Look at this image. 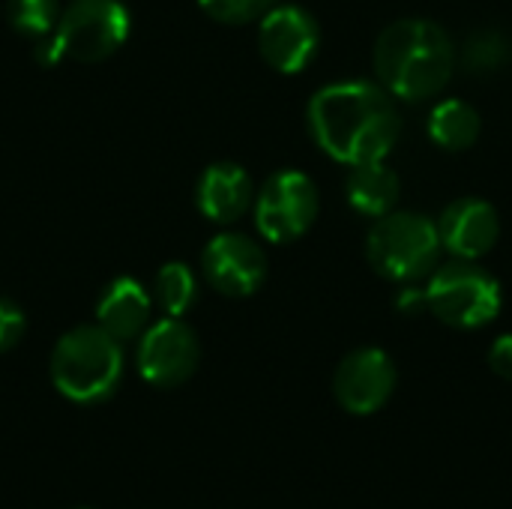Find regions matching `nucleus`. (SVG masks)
Segmentation results:
<instances>
[{
  "label": "nucleus",
  "mask_w": 512,
  "mask_h": 509,
  "mask_svg": "<svg viewBox=\"0 0 512 509\" xmlns=\"http://www.w3.org/2000/svg\"><path fill=\"white\" fill-rule=\"evenodd\" d=\"M309 135L342 165L387 159L402 135L393 96L372 81H336L309 99Z\"/></svg>",
  "instance_id": "1"
},
{
  "label": "nucleus",
  "mask_w": 512,
  "mask_h": 509,
  "mask_svg": "<svg viewBox=\"0 0 512 509\" xmlns=\"http://www.w3.org/2000/svg\"><path fill=\"white\" fill-rule=\"evenodd\" d=\"M456 45L450 33L429 18H399L375 42L372 66L378 84L405 102L438 96L456 72Z\"/></svg>",
  "instance_id": "2"
},
{
  "label": "nucleus",
  "mask_w": 512,
  "mask_h": 509,
  "mask_svg": "<svg viewBox=\"0 0 512 509\" xmlns=\"http://www.w3.org/2000/svg\"><path fill=\"white\" fill-rule=\"evenodd\" d=\"M48 369L60 396L75 405H99L123 381V348L99 324H81L57 339Z\"/></svg>",
  "instance_id": "3"
},
{
  "label": "nucleus",
  "mask_w": 512,
  "mask_h": 509,
  "mask_svg": "<svg viewBox=\"0 0 512 509\" xmlns=\"http://www.w3.org/2000/svg\"><path fill=\"white\" fill-rule=\"evenodd\" d=\"M132 27L129 9L120 0H72L60 9L51 36L36 42L39 66H57L60 60L99 63L108 60L126 42Z\"/></svg>",
  "instance_id": "4"
},
{
  "label": "nucleus",
  "mask_w": 512,
  "mask_h": 509,
  "mask_svg": "<svg viewBox=\"0 0 512 509\" xmlns=\"http://www.w3.org/2000/svg\"><path fill=\"white\" fill-rule=\"evenodd\" d=\"M441 237L435 219L411 210H393L369 228L366 258L390 282H423L441 264Z\"/></svg>",
  "instance_id": "5"
},
{
  "label": "nucleus",
  "mask_w": 512,
  "mask_h": 509,
  "mask_svg": "<svg viewBox=\"0 0 512 509\" xmlns=\"http://www.w3.org/2000/svg\"><path fill=\"white\" fill-rule=\"evenodd\" d=\"M501 282L480 261L453 258L426 282V309L453 330H483L501 315Z\"/></svg>",
  "instance_id": "6"
},
{
  "label": "nucleus",
  "mask_w": 512,
  "mask_h": 509,
  "mask_svg": "<svg viewBox=\"0 0 512 509\" xmlns=\"http://www.w3.org/2000/svg\"><path fill=\"white\" fill-rule=\"evenodd\" d=\"M318 207L321 198L315 180L297 168H282L255 192V228L270 243H294L315 225Z\"/></svg>",
  "instance_id": "7"
},
{
  "label": "nucleus",
  "mask_w": 512,
  "mask_h": 509,
  "mask_svg": "<svg viewBox=\"0 0 512 509\" xmlns=\"http://www.w3.org/2000/svg\"><path fill=\"white\" fill-rule=\"evenodd\" d=\"M201 363V342L180 318H162L141 333L138 372L150 387L174 390L186 384Z\"/></svg>",
  "instance_id": "8"
},
{
  "label": "nucleus",
  "mask_w": 512,
  "mask_h": 509,
  "mask_svg": "<svg viewBox=\"0 0 512 509\" xmlns=\"http://www.w3.org/2000/svg\"><path fill=\"white\" fill-rule=\"evenodd\" d=\"M258 48L270 69L297 75L315 60L321 48L318 18L297 3H276L258 21Z\"/></svg>",
  "instance_id": "9"
},
{
  "label": "nucleus",
  "mask_w": 512,
  "mask_h": 509,
  "mask_svg": "<svg viewBox=\"0 0 512 509\" xmlns=\"http://www.w3.org/2000/svg\"><path fill=\"white\" fill-rule=\"evenodd\" d=\"M396 381H399V372L387 351L357 348L336 366L333 396L348 414L369 417V414H378L390 402Z\"/></svg>",
  "instance_id": "10"
},
{
  "label": "nucleus",
  "mask_w": 512,
  "mask_h": 509,
  "mask_svg": "<svg viewBox=\"0 0 512 509\" xmlns=\"http://www.w3.org/2000/svg\"><path fill=\"white\" fill-rule=\"evenodd\" d=\"M201 270L219 294L252 297L267 279V255L252 237L225 231L204 246Z\"/></svg>",
  "instance_id": "11"
},
{
  "label": "nucleus",
  "mask_w": 512,
  "mask_h": 509,
  "mask_svg": "<svg viewBox=\"0 0 512 509\" xmlns=\"http://www.w3.org/2000/svg\"><path fill=\"white\" fill-rule=\"evenodd\" d=\"M435 225H438L441 249H447L453 258H462V261L486 258L501 237L498 210L489 201L474 198V195L450 201Z\"/></svg>",
  "instance_id": "12"
},
{
  "label": "nucleus",
  "mask_w": 512,
  "mask_h": 509,
  "mask_svg": "<svg viewBox=\"0 0 512 509\" xmlns=\"http://www.w3.org/2000/svg\"><path fill=\"white\" fill-rule=\"evenodd\" d=\"M195 201L204 219L216 225H231L255 201V186L252 177L243 165L237 162H213L195 186Z\"/></svg>",
  "instance_id": "13"
},
{
  "label": "nucleus",
  "mask_w": 512,
  "mask_h": 509,
  "mask_svg": "<svg viewBox=\"0 0 512 509\" xmlns=\"http://www.w3.org/2000/svg\"><path fill=\"white\" fill-rule=\"evenodd\" d=\"M96 324L120 345L141 339L150 324V294L144 291V285L132 276L114 279L96 303Z\"/></svg>",
  "instance_id": "14"
},
{
  "label": "nucleus",
  "mask_w": 512,
  "mask_h": 509,
  "mask_svg": "<svg viewBox=\"0 0 512 509\" xmlns=\"http://www.w3.org/2000/svg\"><path fill=\"white\" fill-rule=\"evenodd\" d=\"M399 192H402V180L384 159L351 165V174L345 180L348 204L360 216H369V219H381V216L393 213Z\"/></svg>",
  "instance_id": "15"
},
{
  "label": "nucleus",
  "mask_w": 512,
  "mask_h": 509,
  "mask_svg": "<svg viewBox=\"0 0 512 509\" xmlns=\"http://www.w3.org/2000/svg\"><path fill=\"white\" fill-rule=\"evenodd\" d=\"M483 120L474 105L465 99H444L429 114V138L450 153L471 150L480 138Z\"/></svg>",
  "instance_id": "16"
},
{
  "label": "nucleus",
  "mask_w": 512,
  "mask_h": 509,
  "mask_svg": "<svg viewBox=\"0 0 512 509\" xmlns=\"http://www.w3.org/2000/svg\"><path fill=\"white\" fill-rule=\"evenodd\" d=\"M153 300L165 318H183L198 300V279L183 261H168L153 279Z\"/></svg>",
  "instance_id": "17"
},
{
  "label": "nucleus",
  "mask_w": 512,
  "mask_h": 509,
  "mask_svg": "<svg viewBox=\"0 0 512 509\" xmlns=\"http://www.w3.org/2000/svg\"><path fill=\"white\" fill-rule=\"evenodd\" d=\"M456 60L477 75L498 72L512 60V39L498 27H480L465 39L462 51H456Z\"/></svg>",
  "instance_id": "18"
},
{
  "label": "nucleus",
  "mask_w": 512,
  "mask_h": 509,
  "mask_svg": "<svg viewBox=\"0 0 512 509\" xmlns=\"http://www.w3.org/2000/svg\"><path fill=\"white\" fill-rule=\"evenodd\" d=\"M6 18L15 33L39 42L54 33L57 18H60V3L57 0H9Z\"/></svg>",
  "instance_id": "19"
},
{
  "label": "nucleus",
  "mask_w": 512,
  "mask_h": 509,
  "mask_svg": "<svg viewBox=\"0 0 512 509\" xmlns=\"http://www.w3.org/2000/svg\"><path fill=\"white\" fill-rule=\"evenodd\" d=\"M279 0H198V6L219 24L261 21Z\"/></svg>",
  "instance_id": "20"
},
{
  "label": "nucleus",
  "mask_w": 512,
  "mask_h": 509,
  "mask_svg": "<svg viewBox=\"0 0 512 509\" xmlns=\"http://www.w3.org/2000/svg\"><path fill=\"white\" fill-rule=\"evenodd\" d=\"M24 330H27L24 312L12 300H3L0 297V354L12 351L21 342Z\"/></svg>",
  "instance_id": "21"
},
{
  "label": "nucleus",
  "mask_w": 512,
  "mask_h": 509,
  "mask_svg": "<svg viewBox=\"0 0 512 509\" xmlns=\"http://www.w3.org/2000/svg\"><path fill=\"white\" fill-rule=\"evenodd\" d=\"M489 366L504 381H512V333H504L489 348Z\"/></svg>",
  "instance_id": "22"
},
{
  "label": "nucleus",
  "mask_w": 512,
  "mask_h": 509,
  "mask_svg": "<svg viewBox=\"0 0 512 509\" xmlns=\"http://www.w3.org/2000/svg\"><path fill=\"white\" fill-rule=\"evenodd\" d=\"M396 309L402 315H417L420 309H426V288H417V282H408L396 294Z\"/></svg>",
  "instance_id": "23"
},
{
  "label": "nucleus",
  "mask_w": 512,
  "mask_h": 509,
  "mask_svg": "<svg viewBox=\"0 0 512 509\" xmlns=\"http://www.w3.org/2000/svg\"><path fill=\"white\" fill-rule=\"evenodd\" d=\"M81 509H87V507H81Z\"/></svg>",
  "instance_id": "24"
}]
</instances>
